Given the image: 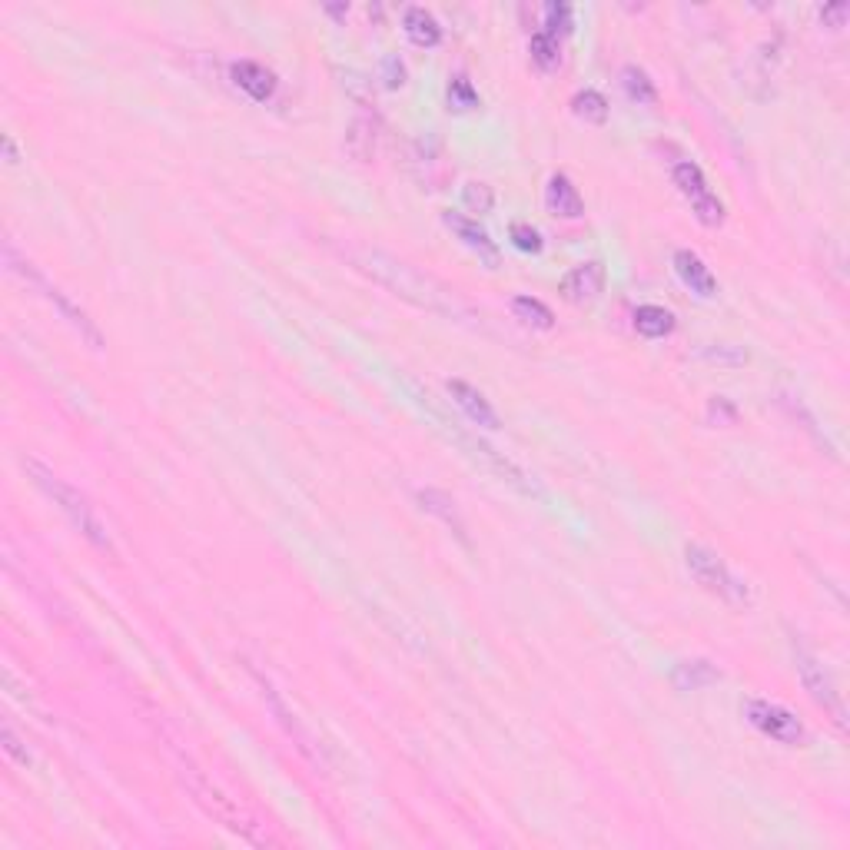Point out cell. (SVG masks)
<instances>
[{"label": "cell", "instance_id": "6", "mask_svg": "<svg viewBox=\"0 0 850 850\" xmlns=\"http://www.w3.org/2000/svg\"><path fill=\"white\" fill-rule=\"evenodd\" d=\"M684 565H688V572H691L694 582H698L708 595L721 598L724 605H734V608L751 605L748 585H744L741 578L734 575L718 555L708 552L704 545H688V548H684Z\"/></svg>", "mask_w": 850, "mask_h": 850}, {"label": "cell", "instance_id": "11", "mask_svg": "<svg viewBox=\"0 0 850 850\" xmlns=\"http://www.w3.org/2000/svg\"><path fill=\"white\" fill-rule=\"evenodd\" d=\"M256 681H259V688H263V698H266V704H269V708H273V714H276V718H279V724H283L289 738L296 741V748L303 751L306 758L313 761V764H323V758H319V751H316V744H313V734H309V731L303 728V724L296 721V714L286 708V701L279 698L276 684L269 681V678H263V675H256Z\"/></svg>", "mask_w": 850, "mask_h": 850}, {"label": "cell", "instance_id": "30", "mask_svg": "<svg viewBox=\"0 0 850 850\" xmlns=\"http://www.w3.org/2000/svg\"><path fill=\"white\" fill-rule=\"evenodd\" d=\"M545 34L548 37H562L572 34V7L568 4H548L545 7Z\"/></svg>", "mask_w": 850, "mask_h": 850}, {"label": "cell", "instance_id": "25", "mask_svg": "<svg viewBox=\"0 0 850 850\" xmlns=\"http://www.w3.org/2000/svg\"><path fill=\"white\" fill-rule=\"evenodd\" d=\"M512 313L515 319H522L525 326H535V329H552L555 326V316L542 299H532V296H515L512 299Z\"/></svg>", "mask_w": 850, "mask_h": 850}, {"label": "cell", "instance_id": "32", "mask_svg": "<svg viewBox=\"0 0 850 850\" xmlns=\"http://www.w3.org/2000/svg\"><path fill=\"white\" fill-rule=\"evenodd\" d=\"M379 77H382V84H386L389 90L406 87V64H402L396 54H386L379 60Z\"/></svg>", "mask_w": 850, "mask_h": 850}, {"label": "cell", "instance_id": "2", "mask_svg": "<svg viewBox=\"0 0 850 850\" xmlns=\"http://www.w3.org/2000/svg\"><path fill=\"white\" fill-rule=\"evenodd\" d=\"M27 472H30V479L37 482V489L44 492L47 499L54 502L57 509L70 518V525H74L77 532L87 538L90 545H97V548H103V552H107V548H110L107 525H103L100 512L93 509V502L87 499V495L80 492L77 485H70L67 479H60V475H57L54 469H47V465H40L37 459H30V462H27Z\"/></svg>", "mask_w": 850, "mask_h": 850}, {"label": "cell", "instance_id": "18", "mask_svg": "<svg viewBox=\"0 0 850 850\" xmlns=\"http://www.w3.org/2000/svg\"><path fill=\"white\" fill-rule=\"evenodd\" d=\"M376 140H379V120L366 117V113H359V117L352 120L349 133H346L349 157L359 160V163H369L372 157H376Z\"/></svg>", "mask_w": 850, "mask_h": 850}, {"label": "cell", "instance_id": "1", "mask_svg": "<svg viewBox=\"0 0 850 850\" xmlns=\"http://www.w3.org/2000/svg\"><path fill=\"white\" fill-rule=\"evenodd\" d=\"M352 259H356V266L362 269V273H369L376 283L392 289V293L402 296L412 306L429 309V313H439L445 319H462V323L465 319H475L472 309L455 296V289L439 283L435 276L419 273L416 266L402 263V259H396V256L379 253V250H356Z\"/></svg>", "mask_w": 850, "mask_h": 850}, {"label": "cell", "instance_id": "3", "mask_svg": "<svg viewBox=\"0 0 850 850\" xmlns=\"http://www.w3.org/2000/svg\"><path fill=\"white\" fill-rule=\"evenodd\" d=\"M180 777H183V784L190 787V794L196 797V804H200L203 811L213 817V821H220L223 827H230L233 834L246 837L250 844H269V837L259 831V824L253 821V817L243 814L240 804H236L233 797H226L220 787H216L210 777L200 771V767H193L190 761H183L180 764Z\"/></svg>", "mask_w": 850, "mask_h": 850}, {"label": "cell", "instance_id": "4", "mask_svg": "<svg viewBox=\"0 0 850 850\" xmlns=\"http://www.w3.org/2000/svg\"><path fill=\"white\" fill-rule=\"evenodd\" d=\"M4 259H7V269H10V273H17L20 279H27L30 286L40 289V296H44L47 303H54V306H57V313L64 316L67 323L77 329L80 339H84L90 349H97V352L103 349V336H100V329L93 326V319H90V316L84 313V309H80V306L74 303V299H70V296L64 293V289L50 283V279H47L44 273H40V269H37L34 263H30L27 256H20V253H17V246H14V240H7V243H4Z\"/></svg>", "mask_w": 850, "mask_h": 850}, {"label": "cell", "instance_id": "12", "mask_svg": "<svg viewBox=\"0 0 850 850\" xmlns=\"http://www.w3.org/2000/svg\"><path fill=\"white\" fill-rule=\"evenodd\" d=\"M230 80L256 103H269L276 97V87H279L276 74L266 64H259V60H236L230 67Z\"/></svg>", "mask_w": 850, "mask_h": 850}, {"label": "cell", "instance_id": "19", "mask_svg": "<svg viewBox=\"0 0 850 850\" xmlns=\"http://www.w3.org/2000/svg\"><path fill=\"white\" fill-rule=\"evenodd\" d=\"M402 27H406V37H409L416 47L432 50V47L442 44V27H439V20H435L425 7H406V14H402Z\"/></svg>", "mask_w": 850, "mask_h": 850}, {"label": "cell", "instance_id": "34", "mask_svg": "<svg viewBox=\"0 0 850 850\" xmlns=\"http://www.w3.org/2000/svg\"><path fill=\"white\" fill-rule=\"evenodd\" d=\"M847 4L844 0H837V4H824L821 7V20H824V27H831V30H841L844 27V20H847Z\"/></svg>", "mask_w": 850, "mask_h": 850}, {"label": "cell", "instance_id": "26", "mask_svg": "<svg viewBox=\"0 0 850 850\" xmlns=\"http://www.w3.org/2000/svg\"><path fill=\"white\" fill-rule=\"evenodd\" d=\"M694 356L704 362H718V366H744L748 362V352L741 346H731V342H704Z\"/></svg>", "mask_w": 850, "mask_h": 850}, {"label": "cell", "instance_id": "7", "mask_svg": "<svg viewBox=\"0 0 850 850\" xmlns=\"http://www.w3.org/2000/svg\"><path fill=\"white\" fill-rule=\"evenodd\" d=\"M794 668H797V678H801V684H804V691L811 694V698L821 704L827 714H831L837 728H847L844 698H841V691H837L831 671H827L821 661H817L811 651L801 645V641H794Z\"/></svg>", "mask_w": 850, "mask_h": 850}, {"label": "cell", "instance_id": "22", "mask_svg": "<svg viewBox=\"0 0 850 850\" xmlns=\"http://www.w3.org/2000/svg\"><path fill=\"white\" fill-rule=\"evenodd\" d=\"M412 160H416V167H425V176L422 180L435 186L439 183V176L445 173V163H442V143L435 133H425V137L416 140V153H412Z\"/></svg>", "mask_w": 850, "mask_h": 850}, {"label": "cell", "instance_id": "31", "mask_svg": "<svg viewBox=\"0 0 850 850\" xmlns=\"http://www.w3.org/2000/svg\"><path fill=\"white\" fill-rule=\"evenodd\" d=\"M509 236H512L515 250H522V253H542V246H545L542 233H538L532 223H512Z\"/></svg>", "mask_w": 850, "mask_h": 850}, {"label": "cell", "instance_id": "24", "mask_svg": "<svg viewBox=\"0 0 850 850\" xmlns=\"http://www.w3.org/2000/svg\"><path fill=\"white\" fill-rule=\"evenodd\" d=\"M572 113L578 120L585 123H595V127H601V123H608V100L601 97L598 90H578L572 97Z\"/></svg>", "mask_w": 850, "mask_h": 850}, {"label": "cell", "instance_id": "9", "mask_svg": "<svg viewBox=\"0 0 850 850\" xmlns=\"http://www.w3.org/2000/svg\"><path fill=\"white\" fill-rule=\"evenodd\" d=\"M671 180H675L678 193L691 203L694 216H698L704 226H721L724 223V203L711 193V186H708V180H704L698 163H691V160L675 163Z\"/></svg>", "mask_w": 850, "mask_h": 850}, {"label": "cell", "instance_id": "28", "mask_svg": "<svg viewBox=\"0 0 850 850\" xmlns=\"http://www.w3.org/2000/svg\"><path fill=\"white\" fill-rule=\"evenodd\" d=\"M528 50H532V60L542 70H555L558 60H562V54H558V40L548 37L545 30H538V34H532V44H528Z\"/></svg>", "mask_w": 850, "mask_h": 850}, {"label": "cell", "instance_id": "13", "mask_svg": "<svg viewBox=\"0 0 850 850\" xmlns=\"http://www.w3.org/2000/svg\"><path fill=\"white\" fill-rule=\"evenodd\" d=\"M449 396L475 425H482V429H502V419H499V412L492 409V402L475 386H469L465 379H449Z\"/></svg>", "mask_w": 850, "mask_h": 850}, {"label": "cell", "instance_id": "5", "mask_svg": "<svg viewBox=\"0 0 850 850\" xmlns=\"http://www.w3.org/2000/svg\"><path fill=\"white\" fill-rule=\"evenodd\" d=\"M432 419H435V425H439V429H442L445 435H449V439H452L455 445H462V449L469 452L475 462H482L485 469L499 475L502 482H509L512 489H518L522 495H532V499H542V489H538V482L532 479V475H528L525 469H518V465H515L512 459H505L502 452H495L489 442L475 439V435H469V432L462 429L459 422H452L449 416H442V412H432Z\"/></svg>", "mask_w": 850, "mask_h": 850}, {"label": "cell", "instance_id": "15", "mask_svg": "<svg viewBox=\"0 0 850 850\" xmlns=\"http://www.w3.org/2000/svg\"><path fill=\"white\" fill-rule=\"evenodd\" d=\"M671 263H675L678 279L691 289V293H698L701 299H711L714 293H718V279H714V273H711L708 266H704V259H701L698 253L678 250Z\"/></svg>", "mask_w": 850, "mask_h": 850}, {"label": "cell", "instance_id": "35", "mask_svg": "<svg viewBox=\"0 0 850 850\" xmlns=\"http://www.w3.org/2000/svg\"><path fill=\"white\" fill-rule=\"evenodd\" d=\"M708 416H711V419H724V422H734V416H738V409H734L731 402L724 399V396H714V399L708 402Z\"/></svg>", "mask_w": 850, "mask_h": 850}, {"label": "cell", "instance_id": "8", "mask_svg": "<svg viewBox=\"0 0 850 850\" xmlns=\"http://www.w3.org/2000/svg\"><path fill=\"white\" fill-rule=\"evenodd\" d=\"M744 718H748L754 728L764 734V738H771L777 744H787V748H801V744L807 741V731H804L801 718L777 701L751 698L748 704H744Z\"/></svg>", "mask_w": 850, "mask_h": 850}, {"label": "cell", "instance_id": "33", "mask_svg": "<svg viewBox=\"0 0 850 850\" xmlns=\"http://www.w3.org/2000/svg\"><path fill=\"white\" fill-rule=\"evenodd\" d=\"M0 738H4V754H7L10 761L20 764V767H27V764H30V754H27V748H24V741L17 738L10 724H4V731H0Z\"/></svg>", "mask_w": 850, "mask_h": 850}, {"label": "cell", "instance_id": "20", "mask_svg": "<svg viewBox=\"0 0 850 850\" xmlns=\"http://www.w3.org/2000/svg\"><path fill=\"white\" fill-rule=\"evenodd\" d=\"M419 505H422V509L429 512V515L442 518V522L455 532V538H459V542H469V535H465V522L459 518V512H455L452 495H445V492H439V489H419Z\"/></svg>", "mask_w": 850, "mask_h": 850}, {"label": "cell", "instance_id": "27", "mask_svg": "<svg viewBox=\"0 0 850 850\" xmlns=\"http://www.w3.org/2000/svg\"><path fill=\"white\" fill-rule=\"evenodd\" d=\"M449 107L459 110V113L479 107V90L472 87V80L465 77V74H455V77L449 80Z\"/></svg>", "mask_w": 850, "mask_h": 850}, {"label": "cell", "instance_id": "23", "mask_svg": "<svg viewBox=\"0 0 850 850\" xmlns=\"http://www.w3.org/2000/svg\"><path fill=\"white\" fill-rule=\"evenodd\" d=\"M621 87H625L628 100H631V103H638V107H651V103L658 100V87H655V80H651V77L645 74V70L635 67V64H628L625 70H621Z\"/></svg>", "mask_w": 850, "mask_h": 850}, {"label": "cell", "instance_id": "17", "mask_svg": "<svg viewBox=\"0 0 850 850\" xmlns=\"http://www.w3.org/2000/svg\"><path fill=\"white\" fill-rule=\"evenodd\" d=\"M718 681H721V671L718 665H711L708 658H684L675 665V671H671V684H675L678 691H701Z\"/></svg>", "mask_w": 850, "mask_h": 850}, {"label": "cell", "instance_id": "16", "mask_svg": "<svg viewBox=\"0 0 850 850\" xmlns=\"http://www.w3.org/2000/svg\"><path fill=\"white\" fill-rule=\"evenodd\" d=\"M545 203L548 210L555 216H565V220H578L585 213V200L578 193V186L568 180L565 173H555L548 176V186H545Z\"/></svg>", "mask_w": 850, "mask_h": 850}, {"label": "cell", "instance_id": "14", "mask_svg": "<svg viewBox=\"0 0 850 850\" xmlns=\"http://www.w3.org/2000/svg\"><path fill=\"white\" fill-rule=\"evenodd\" d=\"M442 223L449 226V230L459 236V240L469 246L472 253H479L485 263H489V266H499V246L492 243V236L482 230L479 220H469V216H462V213H445Z\"/></svg>", "mask_w": 850, "mask_h": 850}, {"label": "cell", "instance_id": "36", "mask_svg": "<svg viewBox=\"0 0 850 850\" xmlns=\"http://www.w3.org/2000/svg\"><path fill=\"white\" fill-rule=\"evenodd\" d=\"M4 157H7V163H17L20 157H17V147H14V137H4Z\"/></svg>", "mask_w": 850, "mask_h": 850}, {"label": "cell", "instance_id": "29", "mask_svg": "<svg viewBox=\"0 0 850 850\" xmlns=\"http://www.w3.org/2000/svg\"><path fill=\"white\" fill-rule=\"evenodd\" d=\"M462 206H465L469 213H489L492 206H495L492 186H489V183H479V180L465 183V186H462Z\"/></svg>", "mask_w": 850, "mask_h": 850}, {"label": "cell", "instance_id": "10", "mask_svg": "<svg viewBox=\"0 0 850 850\" xmlns=\"http://www.w3.org/2000/svg\"><path fill=\"white\" fill-rule=\"evenodd\" d=\"M605 263H598V259H588V263L568 269L565 279H562V296L568 299V303L575 306H585V303H595V299L605 293Z\"/></svg>", "mask_w": 850, "mask_h": 850}, {"label": "cell", "instance_id": "37", "mask_svg": "<svg viewBox=\"0 0 850 850\" xmlns=\"http://www.w3.org/2000/svg\"><path fill=\"white\" fill-rule=\"evenodd\" d=\"M326 10H329L333 17H346V14H349V7H326Z\"/></svg>", "mask_w": 850, "mask_h": 850}, {"label": "cell", "instance_id": "21", "mask_svg": "<svg viewBox=\"0 0 850 850\" xmlns=\"http://www.w3.org/2000/svg\"><path fill=\"white\" fill-rule=\"evenodd\" d=\"M635 329L645 339H665L675 333V316H671L665 306H638Z\"/></svg>", "mask_w": 850, "mask_h": 850}]
</instances>
